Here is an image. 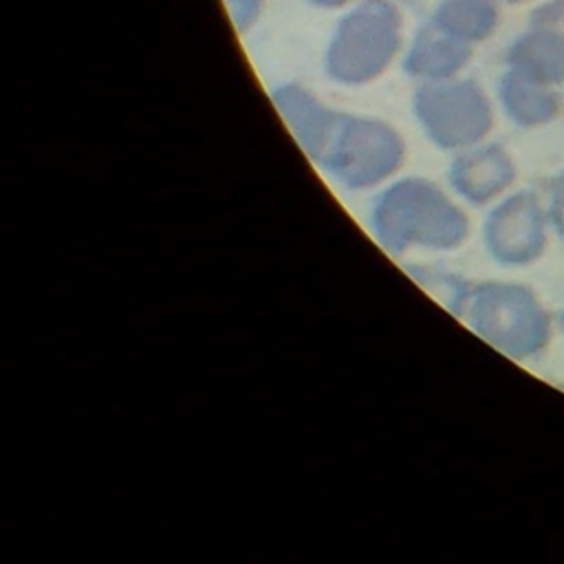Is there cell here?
<instances>
[{
    "instance_id": "1",
    "label": "cell",
    "mask_w": 564,
    "mask_h": 564,
    "mask_svg": "<svg viewBox=\"0 0 564 564\" xmlns=\"http://www.w3.org/2000/svg\"><path fill=\"white\" fill-rule=\"evenodd\" d=\"M372 238L392 256L410 249L454 251L469 238V216L454 196L421 176L397 178L368 209Z\"/></svg>"
},
{
    "instance_id": "2",
    "label": "cell",
    "mask_w": 564,
    "mask_h": 564,
    "mask_svg": "<svg viewBox=\"0 0 564 564\" xmlns=\"http://www.w3.org/2000/svg\"><path fill=\"white\" fill-rule=\"evenodd\" d=\"M463 319L482 341L513 361L538 357L553 335L551 313L533 289L518 282L474 284Z\"/></svg>"
},
{
    "instance_id": "3",
    "label": "cell",
    "mask_w": 564,
    "mask_h": 564,
    "mask_svg": "<svg viewBox=\"0 0 564 564\" xmlns=\"http://www.w3.org/2000/svg\"><path fill=\"white\" fill-rule=\"evenodd\" d=\"M399 134L372 119L341 121L319 167L344 189L366 192L390 181L403 163Z\"/></svg>"
},
{
    "instance_id": "4",
    "label": "cell",
    "mask_w": 564,
    "mask_h": 564,
    "mask_svg": "<svg viewBox=\"0 0 564 564\" xmlns=\"http://www.w3.org/2000/svg\"><path fill=\"white\" fill-rule=\"evenodd\" d=\"M414 112L430 141L443 150L460 152L478 145L494 126L487 95L469 79L423 86L414 97Z\"/></svg>"
},
{
    "instance_id": "5",
    "label": "cell",
    "mask_w": 564,
    "mask_h": 564,
    "mask_svg": "<svg viewBox=\"0 0 564 564\" xmlns=\"http://www.w3.org/2000/svg\"><path fill=\"white\" fill-rule=\"evenodd\" d=\"M549 218L542 198L531 189L505 194L482 220V245L500 267H529L549 245Z\"/></svg>"
},
{
    "instance_id": "6",
    "label": "cell",
    "mask_w": 564,
    "mask_h": 564,
    "mask_svg": "<svg viewBox=\"0 0 564 564\" xmlns=\"http://www.w3.org/2000/svg\"><path fill=\"white\" fill-rule=\"evenodd\" d=\"M516 174V163L500 143H478L454 156L447 181L456 198L474 207H485L509 192Z\"/></svg>"
},
{
    "instance_id": "7",
    "label": "cell",
    "mask_w": 564,
    "mask_h": 564,
    "mask_svg": "<svg viewBox=\"0 0 564 564\" xmlns=\"http://www.w3.org/2000/svg\"><path fill=\"white\" fill-rule=\"evenodd\" d=\"M275 104L284 115V119L289 121V128L297 137L304 152L319 165L341 121L333 112L324 110L313 97H308L304 90H297V88L280 90L275 95Z\"/></svg>"
},
{
    "instance_id": "8",
    "label": "cell",
    "mask_w": 564,
    "mask_h": 564,
    "mask_svg": "<svg viewBox=\"0 0 564 564\" xmlns=\"http://www.w3.org/2000/svg\"><path fill=\"white\" fill-rule=\"evenodd\" d=\"M498 97L505 115L518 128L546 126L560 112V95L555 88L533 82L511 68L498 82Z\"/></svg>"
},
{
    "instance_id": "9",
    "label": "cell",
    "mask_w": 564,
    "mask_h": 564,
    "mask_svg": "<svg viewBox=\"0 0 564 564\" xmlns=\"http://www.w3.org/2000/svg\"><path fill=\"white\" fill-rule=\"evenodd\" d=\"M507 64L511 70L555 88L564 84V40L531 26L509 46Z\"/></svg>"
},
{
    "instance_id": "10",
    "label": "cell",
    "mask_w": 564,
    "mask_h": 564,
    "mask_svg": "<svg viewBox=\"0 0 564 564\" xmlns=\"http://www.w3.org/2000/svg\"><path fill=\"white\" fill-rule=\"evenodd\" d=\"M408 273L423 289H427L454 317L463 319L469 295H471V286H474V284H469V280H463L460 275H454V273H447V271L427 269V267L408 269Z\"/></svg>"
},
{
    "instance_id": "11",
    "label": "cell",
    "mask_w": 564,
    "mask_h": 564,
    "mask_svg": "<svg viewBox=\"0 0 564 564\" xmlns=\"http://www.w3.org/2000/svg\"><path fill=\"white\" fill-rule=\"evenodd\" d=\"M544 209H546L551 231H555L564 240V170H560L549 178Z\"/></svg>"
},
{
    "instance_id": "12",
    "label": "cell",
    "mask_w": 564,
    "mask_h": 564,
    "mask_svg": "<svg viewBox=\"0 0 564 564\" xmlns=\"http://www.w3.org/2000/svg\"><path fill=\"white\" fill-rule=\"evenodd\" d=\"M531 26L564 40V0H546L531 13Z\"/></svg>"
},
{
    "instance_id": "13",
    "label": "cell",
    "mask_w": 564,
    "mask_h": 564,
    "mask_svg": "<svg viewBox=\"0 0 564 564\" xmlns=\"http://www.w3.org/2000/svg\"><path fill=\"white\" fill-rule=\"evenodd\" d=\"M505 2H511V4H518V2H527V0H505Z\"/></svg>"
}]
</instances>
